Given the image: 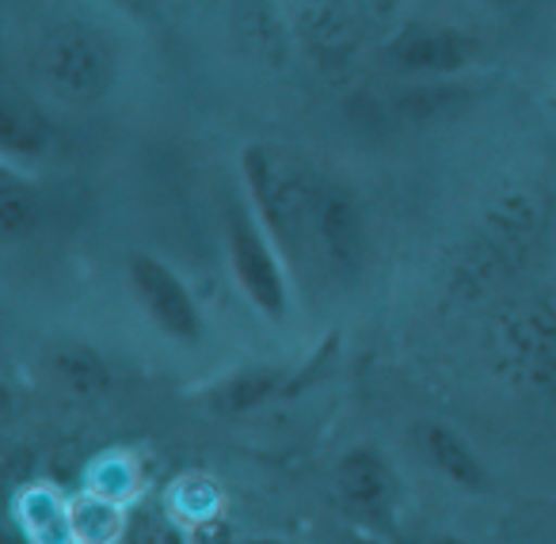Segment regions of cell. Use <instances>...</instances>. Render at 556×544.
<instances>
[{
	"label": "cell",
	"instance_id": "obj_1",
	"mask_svg": "<svg viewBox=\"0 0 556 544\" xmlns=\"http://www.w3.org/2000/svg\"><path fill=\"white\" fill-rule=\"evenodd\" d=\"M240 176H244L248 206L255 222L275 240L278 255L287 263H302L309 252V217H313V184L290 156L270 146L240 149Z\"/></svg>",
	"mask_w": 556,
	"mask_h": 544
},
{
	"label": "cell",
	"instance_id": "obj_2",
	"mask_svg": "<svg viewBox=\"0 0 556 544\" xmlns=\"http://www.w3.org/2000/svg\"><path fill=\"white\" fill-rule=\"evenodd\" d=\"M115 47L100 27L85 20H65L47 31L39 47V77L62 103L88 107L100 103L115 85Z\"/></svg>",
	"mask_w": 556,
	"mask_h": 544
},
{
	"label": "cell",
	"instance_id": "obj_3",
	"mask_svg": "<svg viewBox=\"0 0 556 544\" xmlns=\"http://www.w3.org/2000/svg\"><path fill=\"white\" fill-rule=\"evenodd\" d=\"M225 255H229V270L237 290L252 301V308L270 324H282L290 313V286L287 270H282V255H278L275 240L263 232L255 222L252 206H225Z\"/></svg>",
	"mask_w": 556,
	"mask_h": 544
},
{
	"label": "cell",
	"instance_id": "obj_4",
	"mask_svg": "<svg viewBox=\"0 0 556 544\" xmlns=\"http://www.w3.org/2000/svg\"><path fill=\"white\" fill-rule=\"evenodd\" d=\"M126 278H130L138 308L161 336L176 339V343H199L202 331H206L202 308L194 301V293L187 290V282L168 263L149 252H138L126 263Z\"/></svg>",
	"mask_w": 556,
	"mask_h": 544
},
{
	"label": "cell",
	"instance_id": "obj_5",
	"mask_svg": "<svg viewBox=\"0 0 556 544\" xmlns=\"http://www.w3.org/2000/svg\"><path fill=\"white\" fill-rule=\"evenodd\" d=\"M363 210L343 184H313L309 248L336 275H355L363 263Z\"/></svg>",
	"mask_w": 556,
	"mask_h": 544
},
{
	"label": "cell",
	"instance_id": "obj_6",
	"mask_svg": "<svg viewBox=\"0 0 556 544\" xmlns=\"http://www.w3.org/2000/svg\"><path fill=\"white\" fill-rule=\"evenodd\" d=\"M386 58L404 73L416 77L446 80L465 73L480 58V42L462 27H442V24H408L393 35L386 47Z\"/></svg>",
	"mask_w": 556,
	"mask_h": 544
},
{
	"label": "cell",
	"instance_id": "obj_7",
	"mask_svg": "<svg viewBox=\"0 0 556 544\" xmlns=\"http://www.w3.org/2000/svg\"><path fill=\"white\" fill-rule=\"evenodd\" d=\"M298 39L320 69H343L358 50L355 0H294Z\"/></svg>",
	"mask_w": 556,
	"mask_h": 544
},
{
	"label": "cell",
	"instance_id": "obj_8",
	"mask_svg": "<svg viewBox=\"0 0 556 544\" xmlns=\"http://www.w3.org/2000/svg\"><path fill=\"white\" fill-rule=\"evenodd\" d=\"M332 483H336V495L340 503L348 506V514L355 518H366V521H378L386 518L389 510L396 506V472L389 468V460L381 457L378 450H351L340 457L332 472Z\"/></svg>",
	"mask_w": 556,
	"mask_h": 544
},
{
	"label": "cell",
	"instance_id": "obj_9",
	"mask_svg": "<svg viewBox=\"0 0 556 544\" xmlns=\"http://www.w3.org/2000/svg\"><path fill=\"white\" fill-rule=\"evenodd\" d=\"M416 442H419V450H424V457L431 460L434 472H442L462 491H484L488 483H492L480 453L472 450L454 427H446V422H419Z\"/></svg>",
	"mask_w": 556,
	"mask_h": 544
},
{
	"label": "cell",
	"instance_id": "obj_10",
	"mask_svg": "<svg viewBox=\"0 0 556 544\" xmlns=\"http://www.w3.org/2000/svg\"><path fill=\"white\" fill-rule=\"evenodd\" d=\"M54 141L39 107L0 88V156H42Z\"/></svg>",
	"mask_w": 556,
	"mask_h": 544
},
{
	"label": "cell",
	"instance_id": "obj_11",
	"mask_svg": "<svg viewBox=\"0 0 556 544\" xmlns=\"http://www.w3.org/2000/svg\"><path fill=\"white\" fill-rule=\"evenodd\" d=\"M42 222V199L27 176L0 161V244H20Z\"/></svg>",
	"mask_w": 556,
	"mask_h": 544
},
{
	"label": "cell",
	"instance_id": "obj_12",
	"mask_svg": "<svg viewBox=\"0 0 556 544\" xmlns=\"http://www.w3.org/2000/svg\"><path fill=\"white\" fill-rule=\"evenodd\" d=\"M16 518L27 544H73L70 503L58 498L50 488H31L20 495Z\"/></svg>",
	"mask_w": 556,
	"mask_h": 544
},
{
	"label": "cell",
	"instance_id": "obj_13",
	"mask_svg": "<svg viewBox=\"0 0 556 544\" xmlns=\"http://www.w3.org/2000/svg\"><path fill=\"white\" fill-rule=\"evenodd\" d=\"M126 506H115L108 498L85 495L70 498V529H73V544H118L126 536Z\"/></svg>",
	"mask_w": 556,
	"mask_h": 544
},
{
	"label": "cell",
	"instance_id": "obj_14",
	"mask_svg": "<svg viewBox=\"0 0 556 544\" xmlns=\"http://www.w3.org/2000/svg\"><path fill=\"white\" fill-rule=\"evenodd\" d=\"M50 374H54V381L62 384L65 392H73V396H80V400L100 396L111 384L108 362L96 351H88V346H62V351L50 358Z\"/></svg>",
	"mask_w": 556,
	"mask_h": 544
},
{
	"label": "cell",
	"instance_id": "obj_15",
	"mask_svg": "<svg viewBox=\"0 0 556 544\" xmlns=\"http://www.w3.org/2000/svg\"><path fill=\"white\" fill-rule=\"evenodd\" d=\"M85 491L108 498L115 506H130L141 495V468L126 453H108L85 476Z\"/></svg>",
	"mask_w": 556,
	"mask_h": 544
},
{
	"label": "cell",
	"instance_id": "obj_16",
	"mask_svg": "<svg viewBox=\"0 0 556 544\" xmlns=\"http://www.w3.org/2000/svg\"><path fill=\"white\" fill-rule=\"evenodd\" d=\"M240 35L252 42V50H260L270 65L287 62V39L278 27L275 12L267 9V0H240Z\"/></svg>",
	"mask_w": 556,
	"mask_h": 544
},
{
	"label": "cell",
	"instance_id": "obj_17",
	"mask_svg": "<svg viewBox=\"0 0 556 544\" xmlns=\"http://www.w3.org/2000/svg\"><path fill=\"white\" fill-rule=\"evenodd\" d=\"M469 100L465 88H454V85H442V80H431V85H419V88H408L401 92V111L408 123H434V118H446L454 115L462 103Z\"/></svg>",
	"mask_w": 556,
	"mask_h": 544
},
{
	"label": "cell",
	"instance_id": "obj_18",
	"mask_svg": "<svg viewBox=\"0 0 556 544\" xmlns=\"http://www.w3.org/2000/svg\"><path fill=\"white\" fill-rule=\"evenodd\" d=\"M217 503H222V495L202 476H187V480L172 483V518H179L187 529L217 521Z\"/></svg>",
	"mask_w": 556,
	"mask_h": 544
},
{
	"label": "cell",
	"instance_id": "obj_19",
	"mask_svg": "<svg viewBox=\"0 0 556 544\" xmlns=\"http://www.w3.org/2000/svg\"><path fill=\"white\" fill-rule=\"evenodd\" d=\"M282 384V369H267V366H255L237 374L229 384L222 389V404L229 412H248V407H260L263 400H270Z\"/></svg>",
	"mask_w": 556,
	"mask_h": 544
},
{
	"label": "cell",
	"instance_id": "obj_20",
	"mask_svg": "<svg viewBox=\"0 0 556 544\" xmlns=\"http://www.w3.org/2000/svg\"><path fill=\"white\" fill-rule=\"evenodd\" d=\"M126 541L130 544H191V529L172 514H153V518H138L126 526Z\"/></svg>",
	"mask_w": 556,
	"mask_h": 544
},
{
	"label": "cell",
	"instance_id": "obj_21",
	"mask_svg": "<svg viewBox=\"0 0 556 544\" xmlns=\"http://www.w3.org/2000/svg\"><path fill=\"white\" fill-rule=\"evenodd\" d=\"M358 4H363V9L370 12L374 20H393L404 0H358Z\"/></svg>",
	"mask_w": 556,
	"mask_h": 544
},
{
	"label": "cell",
	"instance_id": "obj_22",
	"mask_svg": "<svg viewBox=\"0 0 556 544\" xmlns=\"http://www.w3.org/2000/svg\"><path fill=\"white\" fill-rule=\"evenodd\" d=\"M12 407H16V400H12V389L4 381H0V422L12 419Z\"/></svg>",
	"mask_w": 556,
	"mask_h": 544
},
{
	"label": "cell",
	"instance_id": "obj_23",
	"mask_svg": "<svg viewBox=\"0 0 556 544\" xmlns=\"http://www.w3.org/2000/svg\"><path fill=\"white\" fill-rule=\"evenodd\" d=\"M477 4H484V9H495V12H507V9H515L518 0H477Z\"/></svg>",
	"mask_w": 556,
	"mask_h": 544
},
{
	"label": "cell",
	"instance_id": "obj_24",
	"mask_svg": "<svg viewBox=\"0 0 556 544\" xmlns=\"http://www.w3.org/2000/svg\"><path fill=\"white\" fill-rule=\"evenodd\" d=\"M123 9H130V12H149L153 9V0H118Z\"/></svg>",
	"mask_w": 556,
	"mask_h": 544
},
{
	"label": "cell",
	"instance_id": "obj_25",
	"mask_svg": "<svg viewBox=\"0 0 556 544\" xmlns=\"http://www.w3.org/2000/svg\"><path fill=\"white\" fill-rule=\"evenodd\" d=\"M340 544H378L374 536H366V533H351V536H343Z\"/></svg>",
	"mask_w": 556,
	"mask_h": 544
},
{
	"label": "cell",
	"instance_id": "obj_26",
	"mask_svg": "<svg viewBox=\"0 0 556 544\" xmlns=\"http://www.w3.org/2000/svg\"><path fill=\"white\" fill-rule=\"evenodd\" d=\"M434 544H469V541H462V536H442V541H434Z\"/></svg>",
	"mask_w": 556,
	"mask_h": 544
},
{
	"label": "cell",
	"instance_id": "obj_27",
	"mask_svg": "<svg viewBox=\"0 0 556 544\" xmlns=\"http://www.w3.org/2000/svg\"><path fill=\"white\" fill-rule=\"evenodd\" d=\"M0 42H4V20H0Z\"/></svg>",
	"mask_w": 556,
	"mask_h": 544
},
{
	"label": "cell",
	"instance_id": "obj_28",
	"mask_svg": "<svg viewBox=\"0 0 556 544\" xmlns=\"http://www.w3.org/2000/svg\"><path fill=\"white\" fill-rule=\"evenodd\" d=\"M248 544H270V541H248Z\"/></svg>",
	"mask_w": 556,
	"mask_h": 544
}]
</instances>
